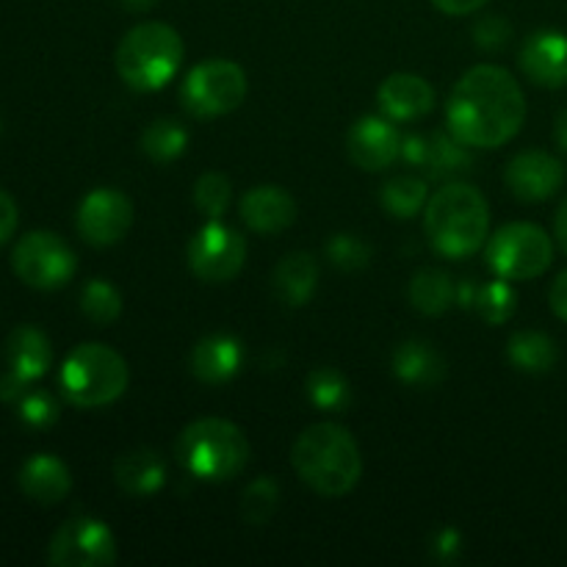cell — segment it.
<instances>
[{
    "label": "cell",
    "instance_id": "30",
    "mask_svg": "<svg viewBox=\"0 0 567 567\" xmlns=\"http://www.w3.org/2000/svg\"><path fill=\"white\" fill-rule=\"evenodd\" d=\"M81 313L97 327L114 324L122 316V293L116 291L114 282L94 277L81 291Z\"/></svg>",
    "mask_w": 567,
    "mask_h": 567
},
{
    "label": "cell",
    "instance_id": "14",
    "mask_svg": "<svg viewBox=\"0 0 567 567\" xmlns=\"http://www.w3.org/2000/svg\"><path fill=\"white\" fill-rule=\"evenodd\" d=\"M504 183L520 203H546L563 188L565 166L543 150H524L504 169Z\"/></svg>",
    "mask_w": 567,
    "mask_h": 567
},
{
    "label": "cell",
    "instance_id": "2",
    "mask_svg": "<svg viewBox=\"0 0 567 567\" xmlns=\"http://www.w3.org/2000/svg\"><path fill=\"white\" fill-rule=\"evenodd\" d=\"M424 233L430 247L443 258H471L491 238L487 199L471 183H446L426 199Z\"/></svg>",
    "mask_w": 567,
    "mask_h": 567
},
{
    "label": "cell",
    "instance_id": "31",
    "mask_svg": "<svg viewBox=\"0 0 567 567\" xmlns=\"http://www.w3.org/2000/svg\"><path fill=\"white\" fill-rule=\"evenodd\" d=\"M474 308L487 324L498 327L515 316V308H518V293H515V288L509 286V280L496 277V280L487 282V286H480Z\"/></svg>",
    "mask_w": 567,
    "mask_h": 567
},
{
    "label": "cell",
    "instance_id": "29",
    "mask_svg": "<svg viewBox=\"0 0 567 567\" xmlns=\"http://www.w3.org/2000/svg\"><path fill=\"white\" fill-rule=\"evenodd\" d=\"M138 144H142V153L150 161L166 164V161H175L186 153L188 131L183 125H177L175 120H155L144 127L142 142Z\"/></svg>",
    "mask_w": 567,
    "mask_h": 567
},
{
    "label": "cell",
    "instance_id": "7",
    "mask_svg": "<svg viewBox=\"0 0 567 567\" xmlns=\"http://www.w3.org/2000/svg\"><path fill=\"white\" fill-rule=\"evenodd\" d=\"M485 260L502 280H535L546 275L554 260L551 236L532 221H513L487 238Z\"/></svg>",
    "mask_w": 567,
    "mask_h": 567
},
{
    "label": "cell",
    "instance_id": "41",
    "mask_svg": "<svg viewBox=\"0 0 567 567\" xmlns=\"http://www.w3.org/2000/svg\"><path fill=\"white\" fill-rule=\"evenodd\" d=\"M402 155H404V161H410V164H421V166H424L426 136H408V138H402Z\"/></svg>",
    "mask_w": 567,
    "mask_h": 567
},
{
    "label": "cell",
    "instance_id": "3",
    "mask_svg": "<svg viewBox=\"0 0 567 567\" xmlns=\"http://www.w3.org/2000/svg\"><path fill=\"white\" fill-rule=\"evenodd\" d=\"M291 465L310 491L327 498H341L352 493L363 476L358 441L352 432L332 421L308 426L293 441Z\"/></svg>",
    "mask_w": 567,
    "mask_h": 567
},
{
    "label": "cell",
    "instance_id": "46",
    "mask_svg": "<svg viewBox=\"0 0 567 567\" xmlns=\"http://www.w3.org/2000/svg\"><path fill=\"white\" fill-rule=\"evenodd\" d=\"M0 131H3V122H0Z\"/></svg>",
    "mask_w": 567,
    "mask_h": 567
},
{
    "label": "cell",
    "instance_id": "45",
    "mask_svg": "<svg viewBox=\"0 0 567 567\" xmlns=\"http://www.w3.org/2000/svg\"><path fill=\"white\" fill-rule=\"evenodd\" d=\"M155 3H158V0H122V6H125L127 11H150Z\"/></svg>",
    "mask_w": 567,
    "mask_h": 567
},
{
    "label": "cell",
    "instance_id": "8",
    "mask_svg": "<svg viewBox=\"0 0 567 567\" xmlns=\"http://www.w3.org/2000/svg\"><path fill=\"white\" fill-rule=\"evenodd\" d=\"M247 97V72L230 59H210L194 66L181 86V103L197 120L233 114Z\"/></svg>",
    "mask_w": 567,
    "mask_h": 567
},
{
    "label": "cell",
    "instance_id": "21",
    "mask_svg": "<svg viewBox=\"0 0 567 567\" xmlns=\"http://www.w3.org/2000/svg\"><path fill=\"white\" fill-rule=\"evenodd\" d=\"M114 480L127 496H153L166 485V463L153 449H133L116 457Z\"/></svg>",
    "mask_w": 567,
    "mask_h": 567
},
{
    "label": "cell",
    "instance_id": "11",
    "mask_svg": "<svg viewBox=\"0 0 567 567\" xmlns=\"http://www.w3.org/2000/svg\"><path fill=\"white\" fill-rule=\"evenodd\" d=\"M48 563L55 567H109L116 563V537L103 520L70 518L55 529L48 546Z\"/></svg>",
    "mask_w": 567,
    "mask_h": 567
},
{
    "label": "cell",
    "instance_id": "4",
    "mask_svg": "<svg viewBox=\"0 0 567 567\" xmlns=\"http://www.w3.org/2000/svg\"><path fill=\"white\" fill-rule=\"evenodd\" d=\"M175 460L194 480L230 482L247 468L249 441L233 421L199 419L177 435Z\"/></svg>",
    "mask_w": 567,
    "mask_h": 567
},
{
    "label": "cell",
    "instance_id": "9",
    "mask_svg": "<svg viewBox=\"0 0 567 567\" xmlns=\"http://www.w3.org/2000/svg\"><path fill=\"white\" fill-rule=\"evenodd\" d=\"M11 269L25 286L55 291L75 277L78 258L61 236L50 230H33L17 241L11 252Z\"/></svg>",
    "mask_w": 567,
    "mask_h": 567
},
{
    "label": "cell",
    "instance_id": "10",
    "mask_svg": "<svg viewBox=\"0 0 567 567\" xmlns=\"http://www.w3.org/2000/svg\"><path fill=\"white\" fill-rule=\"evenodd\" d=\"M188 269L203 282H230L247 260V241L241 233L210 219L192 236L186 249Z\"/></svg>",
    "mask_w": 567,
    "mask_h": 567
},
{
    "label": "cell",
    "instance_id": "24",
    "mask_svg": "<svg viewBox=\"0 0 567 567\" xmlns=\"http://www.w3.org/2000/svg\"><path fill=\"white\" fill-rule=\"evenodd\" d=\"M507 358L524 374H548L559 363V349L546 332L520 330L509 338Z\"/></svg>",
    "mask_w": 567,
    "mask_h": 567
},
{
    "label": "cell",
    "instance_id": "28",
    "mask_svg": "<svg viewBox=\"0 0 567 567\" xmlns=\"http://www.w3.org/2000/svg\"><path fill=\"white\" fill-rule=\"evenodd\" d=\"M426 181L413 175H399L393 181H388L380 192V203L385 208V214H391L393 219H413L421 210L426 208Z\"/></svg>",
    "mask_w": 567,
    "mask_h": 567
},
{
    "label": "cell",
    "instance_id": "34",
    "mask_svg": "<svg viewBox=\"0 0 567 567\" xmlns=\"http://www.w3.org/2000/svg\"><path fill=\"white\" fill-rule=\"evenodd\" d=\"M17 413H20L22 424L33 426V430H48L59 421L61 408L55 402L53 393L42 391V388H28L17 402Z\"/></svg>",
    "mask_w": 567,
    "mask_h": 567
},
{
    "label": "cell",
    "instance_id": "26",
    "mask_svg": "<svg viewBox=\"0 0 567 567\" xmlns=\"http://www.w3.org/2000/svg\"><path fill=\"white\" fill-rule=\"evenodd\" d=\"M468 150V144L460 142L452 131L426 136L424 166L430 172V177H435V181H452L460 172H468V166L474 164Z\"/></svg>",
    "mask_w": 567,
    "mask_h": 567
},
{
    "label": "cell",
    "instance_id": "13",
    "mask_svg": "<svg viewBox=\"0 0 567 567\" xmlns=\"http://www.w3.org/2000/svg\"><path fill=\"white\" fill-rule=\"evenodd\" d=\"M75 227L92 247H114L133 227L131 197L120 188H94L78 205Z\"/></svg>",
    "mask_w": 567,
    "mask_h": 567
},
{
    "label": "cell",
    "instance_id": "37",
    "mask_svg": "<svg viewBox=\"0 0 567 567\" xmlns=\"http://www.w3.org/2000/svg\"><path fill=\"white\" fill-rule=\"evenodd\" d=\"M432 554L441 563H452L463 554V535L457 529H441L435 535V543H432Z\"/></svg>",
    "mask_w": 567,
    "mask_h": 567
},
{
    "label": "cell",
    "instance_id": "38",
    "mask_svg": "<svg viewBox=\"0 0 567 567\" xmlns=\"http://www.w3.org/2000/svg\"><path fill=\"white\" fill-rule=\"evenodd\" d=\"M17 221H20V210H17V203L11 199L9 192L0 188V247L14 236Z\"/></svg>",
    "mask_w": 567,
    "mask_h": 567
},
{
    "label": "cell",
    "instance_id": "23",
    "mask_svg": "<svg viewBox=\"0 0 567 567\" xmlns=\"http://www.w3.org/2000/svg\"><path fill=\"white\" fill-rule=\"evenodd\" d=\"M393 374L404 385L432 388L446 377V360L432 343L410 338V341L399 343V349L393 352Z\"/></svg>",
    "mask_w": 567,
    "mask_h": 567
},
{
    "label": "cell",
    "instance_id": "39",
    "mask_svg": "<svg viewBox=\"0 0 567 567\" xmlns=\"http://www.w3.org/2000/svg\"><path fill=\"white\" fill-rule=\"evenodd\" d=\"M485 3H487V0H432V6H435L437 11H443V14H449V17L474 14V11H480Z\"/></svg>",
    "mask_w": 567,
    "mask_h": 567
},
{
    "label": "cell",
    "instance_id": "40",
    "mask_svg": "<svg viewBox=\"0 0 567 567\" xmlns=\"http://www.w3.org/2000/svg\"><path fill=\"white\" fill-rule=\"evenodd\" d=\"M548 305H551V310L557 313V319H563L567 324V271L554 280L551 291H548Z\"/></svg>",
    "mask_w": 567,
    "mask_h": 567
},
{
    "label": "cell",
    "instance_id": "20",
    "mask_svg": "<svg viewBox=\"0 0 567 567\" xmlns=\"http://www.w3.org/2000/svg\"><path fill=\"white\" fill-rule=\"evenodd\" d=\"M241 360L244 349L238 338L227 336V332H214L192 349V374L208 385H221L238 374Z\"/></svg>",
    "mask_w": 567,
    "mask_h": 567
},
{
    "label": "cell",
    "instance_id": "35",
    "mask_svg": "<svg viewBox=\"0 0 567 567\" xmlns=\"http://www.w3.org/2000/svg\"><path fill=\"white\" fill-rule=\"evenodd\" d=\"M324 255L332 266H338L341 271H360L369 266L371 249L369 244L360 241L358 236H349V233H338L330 241L324 244Z\"/></svg>",
    "mask_w": 567,
    "mask_h": 567
},
{
    "label": "cell",
    "instance_id": "17",
    "mask_svg": "<svg viewBox=\"0 0 567 567\" xmlns=\"http://www.w3.org/2000/svg\"><path fill=\"white\" fill-rule=\"evenodd\" d=\"M380 111L393 122H413L435 109V89L413 72H393L377 89Z\"/></svg>",
    "mask_w": 567,
    "mask_h": 567
},
{
    "label": "cell",
    "instance_id": "18",
    "mask_svg": "<svg viewBox=\"0 0 567 567\" xmlns=\"http://www.w3.org/2000/svg\"><path fill=\"white\" fill-rule=\"evenodd\" d=\"M241 219L244 225L260 236H277L288 230L297 219V203L291 194L280 186H255L241 197Z\"/></svg>",
    "mask_w": 567,
    "mask_h": 567
},
{
    "label": "cell",
    "instance_id": "36",
    "mask_svg": "<svg viewBox=\"0 0 567 567\" xmlns=\"http://www.w3.org/2000/svg\"><path fill=\"white\" fill-rule=\"evenodd\" d=\"M513 37V25L504 17L487 14L474 25V42L480 50H502Z\"/></svg>",
    "mask_w": 567,
    "mask_h": 567
},
{
    "label": "cell",
    "instance_id": "43",
    "mask_svg": "<svg viewBox=\"0 0 567 567\" xmlns=\"http://www.w3.org/2000/svg\"><path fill=\"white\" fill-rule=\"evenodd\" d=\"M476 293H480V286L471 280H463L457 286V305H463V308H474Z\"/></svg>",
    "mask_w": 567,
    "mask_h": 567
},
{
    "label": "cell",
    "instance_id": "12",
    "mask_svg": "<svg viewBox=\"0 0 567 567\" xmlns=\"http://www.w3.org/2000/svg\"><path fill=\"white\" fill-rule=\"evenodd\" d=\"M53 365V347L39 327L20 324L6 338V374L0 377V402L17 404L22 393L42 380Z\"/></svg>",
    "mask_w": 567,
    "mask_h": 567
},
{
    "label": "cell",
    "instance_id": "44",
    "mask_svg": "<svg viewBox=\"0 0 567 567\" xmlns=\"http://www.w3.org/2000/svg\"><path fill=\"white\" fill-rule=\"evenodd\" d=\"M554 138H557L559 150L567 153V109L557 116V125H554Z\"/></svg>",
    "mask_w": 567,
    "mask_h": 567
},
{
    "label": "cell",
    "instance_id": "25",
    "mask_svg": "<svg viewBox=\"0 0 567 567\" xmlns=\"http://www.w3.org/2000/svg\"><path fill=\"white\" fill-rule=\"evenodd\" d=\"M410 302L419 313L441 316L457 302V286L449 271L421 269L410 280Z\"/></svg>",
    "mask_w": 567,
    "mask_h": 567
},
{
    "label": "cell",
    "instance_id": "5",
    "mask_svg": "<svg viewBox=\"0 0 567 567\" xmlns=\"http://www.w3.org/2000/svg\"><path fill=\"white\" fill-rule=\"evenodd\" d=\"M116 72L136 92L169 86L183 61V39L166 22H142L122 37L116 48Z\"/></svg>",
    "mask_w": 567,
    "mask_h": 567
},
{
    "label": "cell",
    "instance_id": "1",
    "mask_svg": "<svg viewBox=\"0 0 567 567\" xmlns=\"http://www.w3.org/2000/svg\"><path fill=\"white\" fill-rule=\"evenodd\" d=\"M524 122V89L504 66H471L449 94L446 125L468 147H502L518 136Z\"/></svg>",
    "mask_w": 567,
    "mask_h": 567
},
{
    "label": "cell",
    "instance_id": "15",
    "mask_svg": "<svg viewBox=\"0 0 567 567\" xmlns=\"http://www.w3.org/2000/svg\"><path fill=\"white\" fill-rule=\"evenodd\" d=\"M347 153L363 172H382L402 155V133L388 116H360L347 133Z\"/></svg>",
    "mask_w": 567,
    "mask_h": 567
},
{
    "label": "cell",
    "instance_id": "22",
    "mask_svg": "<svg viewBox=\"0 0 567 567\" xmlns=\"http://www.w3.org/2000/svg\"><path fill=\"white\" fill-rule=\"evenodd\" d=\"M316 286H319V264L308 252H291L277 264L271 275V288L275 297L288 308H302L313 299Z\"/></svg>",
    "mask_w": 567,
    "mask_h": 567
},
{
    "label": "cell",
    "instance_id": "6",
    "mask_svg": "<svg viewBox=\"0 0 567 567\" xmlns=\"http://www.w3.org/2000/svg\"><path fill=\"white\" fill-rule=\"evenodd\" d=\"M131 382V369L116 349L105 343H81L66 354L59 371L61 393L70 404L83 410L109 408Z\"/></svg>",
    "mask_w": 567,
    "mask_h": 567
},
{
    "label": "cell",
    "instance_id": "32",
    "mask_svg": "<svg viewBox=\"0 0 567 567\" xmlns=\"http://www.w3.org/2000/svg\"><path fill=\"white\" fill-rule=\"evenodd\" d=\"M277 502H280V487L271 476H260L252 485H247L241 496V518L249 526H266L271 515L277 513Z\"/></svg>",
    "mask_w": 567,
    "mask_h": 567
},
{
    "label": "cell",
    "instance_id": "16",
    "mask_svg": "<svg viewBox=\"0 0 567 567\" xmlns=\"http://www.w3.org/2000/svg\"><path fill=\"white\" fill-rule=\"evenodd\" d=\"M520 70L535 86H567V37L563 31L543 28L535 31L520 48Z\"/></svg>",
    "mask_w": 567,
    "mask_h": 567
},
{
    "label": "cell",
    "instance_id": "19",
    "mask_svg": "<svg viewBox=\"0 0 567 567\" xmlns=\"http://www.w3.org/2000/svg\"><path fill=\"white\" fill-rule=\"evenodd\" d=\"M17 482H20V491L25 493V498H31L33 504H42V507H55L72 491L70 468L55 454L28 457L17 474Z\"/></svg>",
    "mask_w": 567,
    "mask_h": 567
},
{
    "label": "cell",
    "instance_id": "27",
    "mask_svg": "<svg viewBox=\"0 0 567 567\" xmlns=\"http://www.w3.org/2000/svg\"><path fill=\"white\" fill-rule=\"evenodd\" d=\"M305 391H308L313 408L324 410V413H343L352 404V388H349L347 377L330 365H319L310 371L305 380Z\"/></svg>",
    "mask_w": 567,
    "mask_h": 567
},
{
    "label": "cell",
    "instance_id": "42",
    "mask_svg": "<svg viewBox=\"0 0 567 567\" xmlns=\"http://www.w3.org/2000/svg\"><path fill=\"white\" fill-rule=\"evenodd\" d=\"M554 236H557L559 247H563V252L567 255V199L559 205L557 219H554Z\"/></svg>",
    "mask_w": 567,
    "mask_h": 567
},
{
    "label": "cell",
    "instance_id": "33",
    "mask_svg": "<svg viewBox=\"0 0 567 567\" xmlns=\"http://www.w3.org/2000/svg\"><path fill=\"white\" fill-rule=\"evenodd\" d=\"M233 203V183L221 172H205L194 183V205L208 219H221Z\"/></svg>",
    "mask_w": 567,
    "mask_h": 567
}]
</instances>
